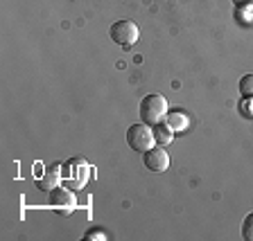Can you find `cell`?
Returning <instances> with one entry per match:
<instances>
[{
  "label": "cell",
  "mask_w": 253,
  "mask_h": 241,
  "mask_svg": "<svg viewBox=\"0 0 253 241\" xmlns=\"http://www.w3.org/2000/svg\"><path fill=\"white\" fill-rule=\"evenodd\" d=\"M168 110H169L168 100H165L163 95L152 93V95H147V97H142V102H140V120L145 122V124L154 126L165 120Z\"/></svg>",
  "instance_id": "cell-1"
},
{
  "label": "cell",
  "mask_w": 253,
  "mask_h": 241,
  "mask_svg": "<svg viewBox=\"0 0 253 241\" xmlns=\"http://www.w3.org/2000/svg\"><path fill=\"white\" fill-rule=\"evenodd\" d=\"M126 144L133 149V151H149V149L156 144V140H154V131L152 126L145 124V122H140V124H133L129 126V131H126Z\"/></svg>",
  "instance_id": "cell-2"
},
{
  "label": "cell",
  "mask_w": 253,
  "mask_h": 241,
  "mask_svg": "<svg viewBox=\"0 0 253 241\" xmlns=\"http://www.w3.org/2000/svg\"><path fill=\"white\" fill-rule=\"evenodd\" d=\"M109 36H111V41L118 43V45L131 47V45H136L138 36H140V32H138V25L133 21L120 18V21H116L113 25H111Z\"/></svg>",
  "instance_id": "cell-3"
},
{
  "label": "cell",
  "mask_w": 253,
  "mask_h": 241,
  "mask_svg": "<svg viewBox=\"0 0 253 241\" xmlns=\"http://www.w3.org/2000/svg\"><path fill=\"white\" fill-rule=\"evenodd\" d=\"M145 167L152 172H165L169 167V156L165 151V147H152L149 151H145Z\"/></svg>",
  "instance_id": "cell-4"
},
{
  "label": "cell",
  "mask_w": 253,
  "mask_h": 241,
  "mask_svg": "<svg viewBox=\"0 0 253 241\" xmlns=\"http://www.w3.org/2000/svg\"><path fill=\"white\" fill-rule=\"evenodd\" d=\"M61 167H59L57 163L52 165V167L45 172V176L43 178H39L37 180V185H39V189H47V192H52L54 187H59V183H61Z\"/></svg>",
  "instance_id": "cell-5"
},
{
  "label": "cell",
  "mask_w": 253,
  "mask_h": 241,
  "mask_svg": "<svg viewBox=\"0 0 253 241\" xmlns=\"http://www.w3.org/2000/svg\"><path fill=\"white\" fill-rule=\"evenodd\" d=\"M50 199H52V205L57 207V210H63V212L73 210V196H70L68 189L54 187L52 192H50Z\"/></svg>",
  "instance_id": "cell-6"
},
{
  "label": "cell",
  "mask_w": 253,
  "mask_h": 241,
  "mask_svg": "<svg viewBox=\"0 0 253 241\" xmlns=\"http://www.w3.org/2000/svg\"><path fill=\"white\" fill-rule=\"evenodd\" d=\"M152 131H154V140H156V144H161V147H168V144H172L174 140V131H172V126L165 122V124H154L152 126Z\"/></svg>",
  "instance_id": "cell-7"
},
{
  "label": "cell",
  "mask_w": 253,
  "mask_h": 241,
  "mask_svg": "<svg viewBox=\"0 0 253 241\" xmlns=\"http://www.w3.org/2000/svg\"><path fill=\"white\" fill-rule=\"evenodd\" d=\"M165 122L172 126V131H185V129L190 126V120H188V115H185L183 110H168Z\"/></svg>",
  "instance_id": "cell-8"
},
{
  "label": "cell",
  "mask_w": 253,
  "mask_h": 241,
  "mask_svg": "<svg viewBox=\"0 0 253 241\" xmlns=\"http://www.w3.org/2000/svg\"><path fill=\"white\" fill-rule=\"evenodd\" d=\"M240 95H242L244 100H253V72L244 74L240 79Z\"/></svg>",
  "instance_id": "cell-9"
},
{
  "label": "cell",
  "mask_w": 253,
  "mask_h": 241,
  "mask_svg": "<svg viewBox=\"0 0 253 241\" xmlns=\"http://www.w3.org/2000/svg\"><path fill=\"white\" fill-rule=\"evenodd\" d=\"M242 237L247 241H253V212L244 216V221H242Z\"/></svg>",
  "instance_id": "cell-10"
},
{
  "label": "cell",
  "mask_w": 253,
  "mask_h": 241,
  "mask_svg": "<svg viewBox=\"0 0 253 241\" xmlns=\"http://www.w3.org/2000/svg\"><path fill=\"white\" fill-rule=\"evenodd\" d=\"M90 239H102V241H104L106 235L102 230H90L88 235H84V241H90Z\"/></svg>",
  "instance_id": "cell-11"
},
{
  "label": "cell",
  "mask_w": 253,
  "mask_h": 241,
  "mask_svg": "<svg viewBox=\"0 0 253 241\" xmlns=\"http://www.w3.org/2000/svg\"><path fill=\"white\" fill-rule=\"evenodd\" d=\"M233 5L237 9H242V7H253V0H233Z\"/></svg>",
  "instance_id": "cell-12"
}]
</instances>
